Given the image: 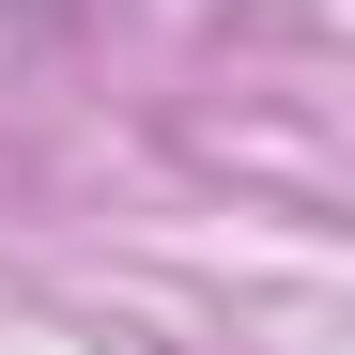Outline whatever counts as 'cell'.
<instances>
[{
    "instance_id": "obj_1",
    "label": "cell",
    "mask_w": 355,
    "mask_h": 355,
    "mask_svg": "<svg viewBox=\"0 0 355 355\" xmlns=\"http://www.w3.org/2000/svg\"><path fill=\"white\" fill-rule=\"evenodd\" d=\"M46 16H62V0H46Z\"/></svg>"
}]
</instances>
